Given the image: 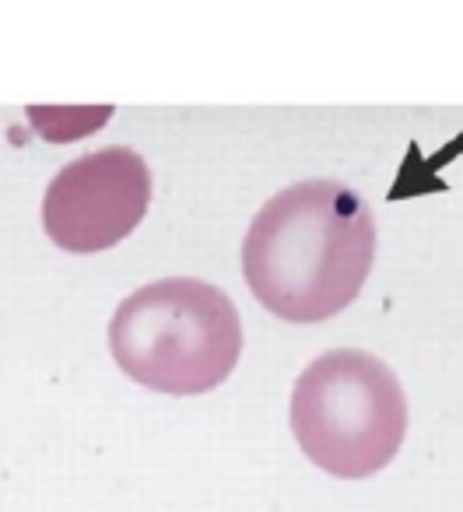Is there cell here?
Wrapping results in <instances>:
<instances>
[{
    "label": "cell",
    "mask_w": 463,
    "mask_h": 512,
    "mask_svg": "<svg viewBox=\"0 0 463 512\" xmlns=\"http://www.w3.org/2000/svg\"><path fill=\"white\" fill-rule=\"evenodd\" d=\"M376 260V218L337 179H302L274 193L243 239V277L277 319L323 323L351 306Z\"/></svg>",
    "instance_id": "obj_1"
},
{
    "label": "cell",
    "mask_w": 463,
    "mask_h": 512,
    "mask_svg": "<svg viewBox=\"0 0 463 512\" xmlns=\"http://www.w3.org/2000/svg\"><path fill=\"white\" fill-rule=\"evenodd\" d=\"M109 351L137 386L197 396L218 389L239 365L243 319L218 284L161 277L116 306Z\"/></svg>",
    "instance_id": "obj_2"
},
{
    "label": "cell",
    "mask_w": 463,
    "mask_h": 512,
    "mask_svg": "<svg viewBox=\"0 0 463 512\" xmlns=\"http://www.w3.org/2000/svg\"><path fill=\"white\" fill-rule=\"evenodd\" d=\"M151 207V168L134 148H98L67 161L42 197V229L67 253L123 242Z\"/></svg>",
    "instance_id": "obj_4"
},
{
    "label": "cell",
    "mask_w": 463,
    "mask_h": 512,
    "mask_svg": "<svg viewBox=\"0 0 463 512\" xmlns=\"http://www.w3.org/2000/svg\"><path fill=\"white\" fill-rule=\"evenodd\" d=\"M112 105H28V123L53 144L78 141L88 130L105 127Z\"/></svg>",
    "instance_id": "obj_5"
},
{
    "label": "cell",
    "mask_w": 463,
    "mask_h": 512,
    "mask_svg": "<svg viewBox=\"0 0 463 512\" xmlns=\"http://www.w3.org/2000/svg\"><path fill=\"white\" fill-rule=\"evenodd\" d=\"M292 435L326 474H379L408 435V396L393 369L362 351L333 348L306 365L292 389Z\"/></svg>",
    "instance_id": "obj_3"
}]
</instances>
